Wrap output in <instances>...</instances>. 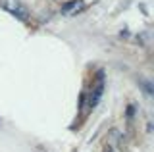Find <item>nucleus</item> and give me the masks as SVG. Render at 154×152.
I'll use <instances>...</instances> for the list:
<instances>
[{"instance_id": "1", "label": "nucleus", "mask_w": 154, "mask_h": 152, "mask_svg": "<svg viewBox=\"0 0 154 152\" xmlns=\"http://www.w3.org/2000/svg\"><path fill=\"white\" fill-rule=\"evenodd\" d=\"M0 4H2L10 14L17 16L19 20H27L29 17V12H27V8L21 4V0H0Z\"/></svg>"}, {"instance_id": "2", "label": "nucleus", "mask_w": 154, "mask_h": 152, "mask_svg": "<svg viewBox=\"0 0 154 152\" xmlns=\"http://www.w3.org/2000/svg\"><path fill=\"white\" fill-rule=\"evenodd\" d=\"M85 10V2L83 0H71V2H66L62 6V14L64 16H77L79 12Z\"/></svg>"}]
</instances>
